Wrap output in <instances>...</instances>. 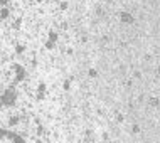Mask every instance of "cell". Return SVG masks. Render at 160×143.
I'll use <instances>...</instances> for the list:
<instances>
[{"mask_svg": "<svg viewBox=\"0 0 160 143\" xmlns=\"http://www.w3.org/2000/svg\"><path fill=\"white\" fill-rule=\"evenodd\" d=\"M7 15H9V12H7V9H3V10H2V17H3V19H5V17H7Z\"/></svg>", "mask_w": 160, "mask_h": 143, "instance_id": "cell-4", "label": "cell"}, {"mask_svg": "<svg viewBox=\"0 0 160 143\" xmlns=\"http://www.w3.org/2000/svg\"><path fill=\"white\" fill-rule=\"evenodd\" d=\"M121 20H123V22H126V24H131V22H133V17H131L130 14L123 12V14H121Z\"/></svg>", "mask_w": 160, "mask_h": 143, "instance_id": "cell-1", "label": "cell"}, {"mask_svg": "<svg viewBox=\"0 0 160 143\" xmlns=\"http://www.w3.org/2000/svg\"><path fill=\"white\" fill-rule=\"evenodd\" d=\"M5 103H7V105H12V103H14V94L7 93V96H5Z\"/></svg>", "mask_w": 160, "mask_h": 143, "instance_id": "cell-2", "label": "cell"}, {"mask_svg": "<svg viewBox=\"0 0 160 143\" xmlns=\"http://www.w3.org/2000/svg\"><path fill=\"white\" fill-rule=\"evenodd\" d=\"M150 105H152V106H159L160 101L157 99V98H150Z\"/></svg>", "mask_w": 160, "mask_h": 143, "instance_id": "cell-3", "label": "cell"}]
</instances>
